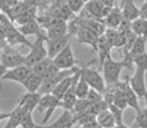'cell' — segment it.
Wrapping results in <instances>:
<instances>
[{
	"instance_id": "1",
	"label": "cell",
	"mask_w": 147,
	"mask_h": 128,
	"mask_svg": "<svg viewBox=\"0 0 147 128\" xmlns=\"http://www.w3.org/2000/svg\"><path fill=\"white\" fill-rule=\"evenodd\" d=\"M100 68L103 70V78H104L105 85H111V84H116L117 81H120L121 72L125 68H130V67L124 60H120V62L114 60L111 58V56H109L104 59Z\"/></svg>"
},
{
	"instance_id": "2",
	"label": "cell",
	"mask_w": 147,
	"mask_h": 128,
	"mask_svg": "<svg viewBox=\"0 0 147 128\" xmlns=\"http://www.w3.org/2000/svg\"><path fill=\"white\" fill-rule=\"evenodd\" d=\"M46 35L43 30L36 35V40L34 43H30V53L25 56V64L32 67L40 60L47 58V48H46Z\"/></svg>"
},
{
	"instance_id": "3",
	"label": "cell",
	"mask_w": 147,
	"mask_h": 128,
	"mask_svg": "<svg viewBox=\"0 0 147 128\" xmlns=\"http://www.w3.org/2000/svg\"><path fill=\"white\" fill-rule=\"evenodd\" d=\"M0 28H1L4 36L7 41V43L10 46L14 44H25V46H30V43L27 42L26 37L20 34V31L18 28H15L11 25L10 19L7 17L5 14H0Z\"/></svg>"
},
{
	"instance_id": "4",
	"label": "cell",
	"mask_w": 147,
	"mask_h": 128,
	"mask_svg": "<svg viewBox=\"0 0 147 128\" xmlns=\"http://www.w3.org/2000/svg\"><path fill=\"white\" fill-rule=\"evenodd\" d=\"M0 60L3 65L6 69H11L19 65L25 64V56L20 54V53L13 48V46L6 44L1 49V54H0Z\"/></svg>"
},
{
	"instance_id": "5",
	"label": "cell",
	"mask_w": 147,
	"mask_h": 128,
	"mask_svg": "<svg viewBox=\"0 0 147 128\" xmlns=\"http://www.w3.org/2000/svg\"><path fill=\"white\" fill-rule=\"evenodd\" d=\"M80 75L87 81L89 88L103 94L105 89V81H104L103 75L98 70L93 69L90 67H84V68H80Z\"/></svg>"
},
{
	"instance_id": "6",
	"label": "cell",
	"mask_w": 147,
	"mask_h": 128,
	"mask_svg": "<svg viewBox=\"0 0 147 128\" xmlns=\"http://www.w3.org/2000/svg\"><path fill=\"white\" fill-rule=\"evenodd\" d=\"M52 60H53L55 65L59 70L74 68L76 67V59H74V54H73L72 43L69 42L62 51H59L53 58H52Z\"/></svg>"
},
{
	"instance_id": "7",
	"label": "cell",
	"mask_w": 147,
	"mask_h": 128,
	"mask_svg": "<svg viewBox=\"0 0 147 128\" xmlns=\"http://www.w3.org/2000/svg\"><path fill=\"white\" fill-rule=\"evenodd\" d=\"M129 85L132 91L137 95L138 99L146 97V70L135 68V73L131 76H127Z\"/></svg>"
},
{
	"instance_id": "8",
	"label": "cell",
	"mask_w": 147,
	"mask_h": 128,
	"mask_svg": "<svg viewBox=\"0 0 147 128\" xmlns=\"http://www.w3.org/2000/svg\"><path fill=\"white\" fill-rule=\"evenodd\" d=\"M77 70V67L72 68V69H66V70H59L58 73H56L55 75H52L50 78H47V79H43L42 80V84H41L40 89H38V94L43 95V94H51L53 91V89L56 88V85L58 84V82L63 79L64 76L67 75H71Z\"/></svg>"
},
{
	"instance_id": "9",
	"label": "cell",
	"mask_w": 147,
	"mask_h": 128,
	"mask_svg": "<svg viewBox=\"0 0 147 128\" xmlns=\"http://www.w3.org/2000/svg\"><path fill=\"white\" fill-rule=\"evenodd\" d=\"M31 70L35 74H37V75H40L41 78H42V80L47 79V78L55 75L56 73L59 72V69L55 65L53 60H52L51 58H48V57L42 59V60H40L38 63H36L35 65H32Z\"/></svg>"
},
{
	"instance_id": "10",
	"label": "cell",
	"mask_w": 147,
	"mask_h": 128,
	"mask_svg": "<svg viewBox=\"0 0 147 128\" xmlns=\"http://www.w3.org/2000/svg\"><path fill=\"white\" fill-rule=\"evenodd\" d=\"M117 85H119L120 91L122 92V95H124L126 104H127V107H131L132 110L137 111L140 109V99L137 97V95L132 91L131 88H130L127 76L125 78L124 81H117Z\"/></svg>"
},
{
	"instance_id": "11",
	"label": "cell",
	"mask_w": 147,
	"mask_h": 128,
	"mask_svg": "<svg viewBox=\"0 0 147 128\" xmlns=\"http://www.w3.org/2000/svg\"><path fill=\"white\" fill-rule=\"evenodd\" d=\"M30 73H31V67H28L26 64H22V65H19V67L7 69L1 78V81L7 80V81H16L21 84Z\"/></svg>"
},
{
	"instance_id": "12",
	"label": "cell",
	"mask_w": 147,
	"mask_h": 128,
	"mask_svg": "<svg viewBox=\"0 0 147 128\" xmlns=\"http://www.w3.org/2000/svg\"><path fill=\"white\" fill-rule=\"evenodd\" d=\"M76 32L77 37H78V42L82 44H87V46H90L93 48V51L96 52V42H98V38L99 36H96L93 31L88 30L85 27H80V26H77L74 27L73 30L71 31V34Z\"/></svg>"
},
{
	"instance_id": "13",
	"label": "cell",
	"mask_w": 147,
	"mask_h": 128,
	"mask_svg": "<svg viewBox=\"0 0 147 128\" xmlns=\"http://www.w3.org/2000/svg\"><path fill=\"white\" fill-rule=\"evenodd\" d=\"M71 37H72V34H67L62 37H58V38L46 40V43H47L46 48H47V57L48 58L52 59L59 51H62V49L71 42Z\"/></svg>"
},
{
	"instance_id": "14",
	"label": "cell",
	"mask_w": 147,
	"mask_h": 128,
	"mask_svg": "<svg viewBox=\"0 0 147 128\" xmlns=\"http://www.w3.org/2000/svg\"><path fill=\"white\" fill-rule=\"evenodd\" d=\"M76 123V118L72 111L69 110H63L62 115L58 117V119H56L53 123L51 125H41L37 126V128H73Z\"/></svg>"
},
{
	"instance_id": "15",
	"label": "cell",
	"mask_w": 147,
	"mask_h": 128,
	"mask_svg": "<svg viewBox=\"0 0 147 128\" xmlns=\"http://www.w3.org/2000/svg\"><path fill=\"white\" fill-rule=\"evenodd\" d=\"M121 15L126 21H132L138 17V6L135 0H121Z\"/></svg>"
},
{
	"instance_id": "16",
	"label": "cell",
	"mask_w": 147,
	"mask_h": 128,
	"mask_svg": "<svg viewBox=\"0 0 147 128\" xmlns=\"http://www.w3.org/2000/svg\"><path fill=\"white\" fill-rule=\"evenodd\" d=\"M26 113H27L26 110L24 109L22 106L18 105L10 112L9 117H7V122H6V125L4 126V128H19Z\"/></svg>"
},
{
	"instance_id": "17",
	"label": "cell",
	"mask_w": 147,
	"mask_h": 128,
	"mask_svg": "<svg viewBox=\"0 0 147 128\" xmlns=\"http://www.w3.org/2000/svg\"><path fill=\"white\" fill-rule=\"evenodd\" d=\"M67 34H69V31H68V23L66 21L57 22L55 25H52L51 27L46 28V31H45V35H46L47 40L58 38V37H62Z\"/></svg>"
},
{
	"instance_id": "18",
	"label": "cell",
	"mask_w": 147,
	"mask_h": 128,
	"mask_svg": "<svg viewBox=\"0 0 147 128\" xmlns=\"http://www.w3.org/2000/svg\"><path fill=\"white\" fill-rule=\"evenodd\" d=\"M121 21H122V15H121L120 7L117 5L111 7L110 11L108 12V15L103 20L105 27H109V28H117Z\"/></svg>"
},
{
	"instance_id": "19",
	"label": "cell",
	"mask_w": 147,
	"mask_h": 128,
	"mask_svg": "<svg viewBox=\"0 0 147 128\" xmlns=\"http://www.w3.org/2000/svg\"><path fill=\"white\" fill-rule=\"evenodd\" d=\"M41 97V94L38 92H26L24 96L21 97V100L19 101L20 106H22L26 110V112H34L36 110V106L38 104V100Z\"/></svg>"
},
{
	"instance_id": "20",
	"label": "cell",
	"mask_w": 147,
	"mask_h": 128,
	"mask_svg": "<svg viewBox=\"0 0 147 128\" xmlns=\"http://www.w3.org/2000/svg\"><path fill=\"white\" fill-rule=\"evenodd\" d=\"M41 84H42V78L35 74L32 70L26 76V79L21 82V85L27 90V92H37Z\"/></svg>"
},
{
	"instance_id": "21",
	"label": "cell",
	"mask_w": 147,
	"mask_h": 128,
	"mask_svg": "<svg viewBox=\"0 0 147 128\" xmlns=\"http://www.w3.org/2000/svg\"><path fill=\"white\" fill-rule=\"evenodd\" d=\"M77 69H78V68H77ZM76 72H77V70H76ZM76 72H74V73H76ZM74 73L71 74V75L64 76L63 79L56 85V88L53 89V91H52L51 94L55 95L56 97H58L59 100H61V99L63 97V95L66 94L67 90L71 88V85H72V82H73V79H74Z\"/></svg>"
},
{
	"instance_id": "22",
	"label": "cell",
	"mask_w": 147,
	"mask_h": 128,
	"mask_svg": "<svg viewBox=\"0 0 147 128\" xmlns=\"http://www.w3.org/2000/svg\"><path fill=\"white\" fill-rule=\"evenodd\" d=\"M95 121L99 123V126L101 128H113V127L116 126L115 118H114L113 113L109 111V109L100 111V112L95 116Z\"/></svg>"
},
{
	"instance_id": "23",
	"label": "cell",
	"mask_w": 147,
	"mask_h": 128,
	"mask_svg": "<svg viewBox=\"0 0 147 128\" xmlns=\"http://www.w3.org/2000/svg\"><path fill=\"white\" fill-rule=\"evenodd\" d=\"M111 49H113V46L109 43V41L105 38L103 35L99 36V38H98V42H96V52L99 53L100 65L104 62V59L107 58V57L110 56V53H111Z\"/></svg>"
},
{
	"instance_id": "24",
	"label": "cell",
	"mask_w": 147,
	"mask_h": 128,
	"mask_svg": "<svg viewBox=\"0 0 147 128\" xmlns=\"http://www.w3.org/2000/svg\"><path fill=\"white\" fill-rule=\"evenodd\" d=\"M19 31H20V34L26 37L28 35H35L36 36L38 32L42 31V28H41L38 22L36 21V19H34V20H30V21H27V22L22 23V25H20Z\"/></svg>"
},
{
	"instance_id": "25",
	"label": "cell",
	"mask_w": 147,
	"mask_h": 128,
	"mask_svg": "<svg viewBox=\"0 0 147 128\" xmlns=\"http://www.w3.org/2000/svg\"><path fill=\"white\" fill-rule=\"evenodd\" d=\"M34 19H36V6L31 5V6H27L26 9L21 11L20 14L15 15L11 20H14V21L19 25H22V23L30 21V20H34Z\"/></svg>"
},
{
	"instance_id": "26",
	"label": "cell",
	"mask_w": 147,
	"mask_h": 128,
	"mask_svg": "<svg viewBox=\"0 0 147 128\" xmlns=\"http://www.w3.org/2000/svg\"><path fill=\"white\" fill-rule=\"evenodd\" d=\"M130 28L135 36H145L147 31V20L137 17L130 22Z\"/></svg>"
},
{
	"instance_id": "27",
	"label": "cell",
	"mask_w": 147,
	"mask_h": 128,
	"mask_svg": "<svg viewBox=\"0 0 147 128\" xmlns=\"http://www.w3.org/2000/svg\"><path fill=\"white\" fill-rule=\"evenodd\" d=\"M89 85L87 84V81L83 79V76L80 75V69H79V76L77 79V82H76V95H77V99H85L87 95L89 92Z\"/></svg>"
},
{
	"instance_id": "28",
	"label": "cell",
	"mask_w": 147,
	"mask_h": 128,
	"mask_svg": "<svg viewBox=\"0 0 147 128\" xmlns=\"http://www.w3.org/2000/svg\"><path fill=\"white\" fill-rule=\"evenodd\" d=\"M130 128H147V111L146 109H138L136 111L134 123Z\"/></svg>"
},
{
	"instance_id": "29",
	"label": "cell",
	"mask_w": 147,
	"mask_h": 128,
	"mask_svg": "<svg viewBox=\"0 0 147 128\" xmlns=\"http://www.w3.org/2000/svg\"><path fill=\"white\" fill-rule=\"evenodd\" d=\"M58 107H61V100L58 97H56L55 95H53V97H52V101H51V105L50 107L45 111V117H43V121H42V125H46V123L50 121V118L51 116L53 115L55 112V110L56 109H58Z\"/></svg>"
},
{
	"instance_id": "30",
	"label": "cell",
	"mask_w": 147,
	"mask_h": 128,
	"mask_svg": "<svg viewBox=\"0 0 147 128\" xmlns=\"http://www.w3.org/2000/svg\"><path fill=\"white\" fill-rule=\"evenodd\" d=\"M89 101L87 99H77L74 105H73V109H72V112L74 115H79V113H83L88 110L89 107Z\"/></svg>"
},
{
	"instance_id": "31",
	"label": "cell",
	"mask_w": 147,
	"mask_h": 128,
	"mask_svg": "<svg viewBox=\"0 0 147 128\" xmlns=\"http://www.w3.org/2000/svg\"><path fill=\"white\" fill-rule=\"evenodd\" d=\"M64 1H66L67 6L69 7V10L72 11V14H79L83 10L85 4L84 0H64Z\"/></svg>"
},
{
	"instance_id": "32",
	"label": "cell",
	"mask_w": 147,
	"mask_h": 128,
	"mask_svg": "<svg viewBox=\"0 0 147 128\" xmlns=\"http://www.w3.org/2000/svg\"><path fill=\"white\" fill-rule=\"evenodd\" d=\"M108 109L109 111L113 113V116L114 118H115V122H116V125H120V123H124L122 122V115H124V111L120 110L119 107H116V106H114L113 104H110L108 106Z\"/></svg>"
},
{
	"instance_id": "33",
	"label": "cell",
	"mask_w": 147,
	"mask_h": 128,
	"mask_svg": "<svg viewBox=\"0 0 147 128\" xmlns=\"http://www.w3.org/2000/svg\"><path fill=\"white\" fill-rule=\"evenodd\" d=\"M20 127H21V128H37V125L35 123L34 117H32V113L31 112H27L25 115V117H24Z\"/></svg>"
},
{
	"instance_id": "34",
	"label": "cell",
	"mask_w": 147,
	"mask_h": 128,
	"mask_svg": "<svg viewBox=\"0 0 147 128\" xmlns=\"http://www.w3.org/2000/svg\"><path fill=\"white\" fill-rule=\"evenodd\" d=\"M85 99L89 101V104H95V102H99V101L103 100V95H101V92L96 91V90L90 89Z\"/></svg>"
},
{
	"instance_id": "35",
	"label": "cell",
	"mask_w": 147,
	"mask_h": 128,
	"mask_svg": "<svg viewBox=\"0 0 147 128\" xmlns=\"http://www.w3.org/2000/svg\"><path fill=\"white\" fill-rule=\"evenodd\" d=\"M132 65H135V67L138 68V69L147 70V56H146V53L140 56V57H137V58H135L132 60Z\"/></svg>"
},
{
	"instance_id": "36",
	"label": "cell",
	"mask_w": 147,
	"mask_h": 128,
	"mask_svg": "<svg viewBox=\"0 0 147 128\" xmlns=\"http://www.w3.org/2000/svg\"><path fill=\"white\" fill-rule=\"evenodd\" d=\"M146 9H147V3H141V5L138 6V17L141 19H145L147 20V12H146Z\"/></svg>"
},
{
	"instance_id": "37",
	"label": "cell",
	"mask_w": 147,
	"mask_h": 128,
	"mask_svg": "<svg viewBox=\"0 0 147 128\" xmlns=\"http://www.w3.org/2000/svg\"><path fill=\"white\" fill-rule=\"evenodd\" d=\"M6 68L3 65V63H1V60H0V90H1V78H3V75L5 74V72H6Z\"/></svg>"
},
{
	"instance_id": "38",
	"label": "cell",
	"mask_w": 147,
	"mask_h": 128,
	"mask_svg": "<svg viewBox=\"0 0 147 128\" xmlns=\"http://www.w3.org/2000/svg\"><path fill=\"white\" fill-rule=\"evenodd\" d=\"M84 127H85V128H101V127L99 126V123H98L95 119H94V121H92L90 123H88V125H85Z\"/></svg>"
},
{
	"instance_id": "39",
	"label": "cell",
	"mask_w": 147,
	"mask_h": 128,
	"mask_svg": "<svg viewBox=\"0 0 147 128\" xmlns=\"http://www.w3.org/2000/svg\"><path fill=\"white\" fill-rule=\"evenodd\" d=\"M5 3L7 4V6L9 7H13L19 3V0H5Z\"/></svg>"
},
{
	"instance_id": "40",
	"label": "cell",
	"mask_w": 147,
	"mask_h": 128,
	"mask_svg": "<svg viewBox=\"0 0 147 128\" xmlns=\"http://www.w3.org/2000/svg\"><path fill=\"white\" fill-rule=\"evenodd\" d=\"M9 115H10V112H0V121H3V119H7Z\"/></svg>"
},
{
	"instance_id": "41",
	"label": "cell",
	"mask_w": 147,
	"mask_h": 128,
	"mask_svg": "<svg viewBox=\"0 0 147 128\" xmlns=\"http://www.w3.org/2000/svg\"><path fill=\"white\" fill-rule=\"evenodd\" d=\"M115 128H130L129 126H126L125 123H120V125H116Z\"/></svg>"
},
{
	"instance_id": "42",
	"label": "cell",
	"mask_w": 147,
	"mask_h": 128,
	"mask_svg": "<svg viewBox=\"0 0 147 128\" xmlns=\"http://www.w3.org/2000/svg\"><path fill=\"white\" fill-rule=\"evenodd\" d=\"M74 128H85V127H84V126H80V125H78V126L74 127Z\"/></svg>"
},
{
	"instance_id": "43",
	"label": "cell",
	"mask_w": 147,
	"mask_h": 128,
	"mask_svg": "<svg viewBox=\"0 0 147 128\" xmlns=\"http://www.w3.org/2000/svg\"><path fill=\"white\" fill-rule=\"evenodd\" d=\"M38 1L41 3V1H47V0H38ZM51 1H53V0H51Z\"/></svg>"
},
{
	"instance_id": "44",
	"label": "cell",
	"mask_w": 147,
	"mask_h": 128,
	"mask_svg": "<svg viewBox=\"0 0 147 128\" xmlns=\"http://www.w3.org/2000/svg\"><path fill=\"white\" fill-rule=\"evenodd\" d=\"M138 1H140V3H145L146 0H138Z\"/></svg>"
},
{
	"instance_id": "45",
	"label": "cell",
	"mask_w": 147,
	"mask_h": 128,
	"mask_svg": "<svg viewBox=\"0 0 147 128\" xmlns=\"http://www.w3.org/2000/svg\"><path fill=\"white\" fill-rule=\"evenodd\" d=\"M113 1H114V3H117V0H113Z\"/></svg>"
},
{
	"instance_id": "46",
	"label": "cell",
	"mask_w": 147,
	"mask_h": 128,
	"mask_svg": "<svg viewBox=\"0 0 147 128\" xmlns=\"http://www.w3.org/2000/svg\"><path fill=\"white\" fill-rule=\"evenodd\" d=\"M0 99H1V96H0Z\"/></svg>"
},
{
	"instance_id": "47",
	"label": "cell",
	"mask_w": 147,
	"mask_h": 128,
	"mask_svg": "<svg viewBox=\"0 0 147 128\" xmlns=\"http://www.w3.org/2000/svg\"><path fill=\"white\" fill-rule=\"evenodd\" d=\"M113 128H115V127H113Z\"/></svg>"
}]
</instances>
